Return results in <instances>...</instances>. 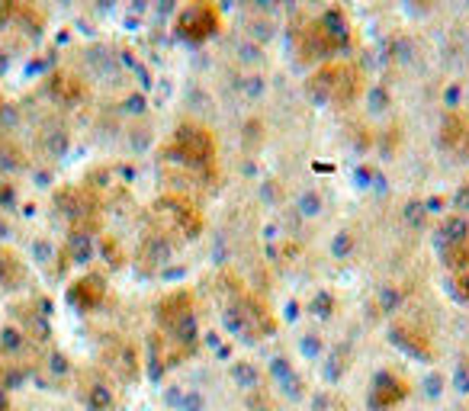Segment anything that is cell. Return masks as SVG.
I'll return each instance as SVG.
<instances>
[{"mask_svg":"<svg viewBox=\"0 0 469 411\" xmlns=\"http://www.w3.org/2000/svg\"><path fill=\"white\" fill-rule=\"evenodd\" d=\"M190 338H187V334L158 331L155 338H151V360H155V373H164V369H171L174 363L184 360V357L190 354Z\"/></svg>","mask_w":469,"mask_h":411,"instance_id":"6da1fadb","label":"cell"},{"mask_svg":"<svg viewBox=\"0 0 469 411\" xmlns=\"http://www.w3.org/2000/svg\"><path fill=\"white\" fill-rule=\"evenodd\" d=\"M408 396V383L396 373H383L377 383L370 386V408L373 411H389L396 408L402 398Z\"/></svg>","mask_w":469,"mask_h":411,"instance_id":"7a4b0ae2","label":"cell"},{"mask_svg":"<svg viewBox=\"0 0 469 411\" xmlns=\"http://www.w3.org/2000/svg\"><path fill=\"white\" fill-rule=\"evenodd\" d=\"M81 398H84L87 411H110L116 402L113 386H110L107 379H100L97 373L81 376Z\"/></svg>","mask_w":469,"mask_h":411,"instance_id":"3957f363","label":"cell"},{"mask_svg":"<svg viewBox=\"0 0 469 411\" xmlns=\"http://www.w3.org/2000/svg\"><path fill=\"white\" fill-rule=\"evenodd\" d=\"M100 299H103V280L87 277L72 286V302L78 305V309H84V312H91L93 305H100Z\"/></svg>","mask_w":469,"mask_h":411,"instance_id":"277c9868","label":"cell"},{"mask_svg":"<svg viewBox=\"0 0 469 411\" xmlns=\"http://www.w3.org/2000/svg\"><path fill=\"white\" fill-rule=\"evenodd\" d=\"M110 369H113V373L116 376H120V379H126V383H129V379H136V376H139V360H136V350H132V348H129V344H120V348H116V350H110Z\"/></svg>","mask_w":469,"mask_h":411,"instance_id":"5b68a950","label":"cell"},{"mask_svg":"<svg viewBox=\"0 0 469 411\" xmlns=\"http://www.w3.org/2000/svg\"><path fill=\"white\" fill-rule=\"evenodd\" d=\"M16 379H20V367L0 354V396H7V389H14Z\"/></svg>","mask_w":469,"mask_h":411,"instance_id":"8992f818","label":"cell"},{"mask_svg":"<svg viewBox=\"0 0 469 411\" xmlns=\"http://www.w3.org/2000/svg\"><path fill=\"white\" fill-rule=\"evenodd\" d=\"M460 290H463V296H469V277H463V286H460Z\"/></svg>","mask_w":469,"mask_h":411,"instance_id":"52a82bcc","label":"cell"},{"mask_svg":"<svg viewBox=\"0 0 469 411\" xmlns=\"http://www.w3.org/2000/svg\"><path fill=\"white\" fill-rule=\"evenodd\" d=\"M0 411H7V396H0Z\"/></svg>","mask_w":469,"mask_h":411,"instance_id":"ba28073f","label":"cell"}]
</instances>
